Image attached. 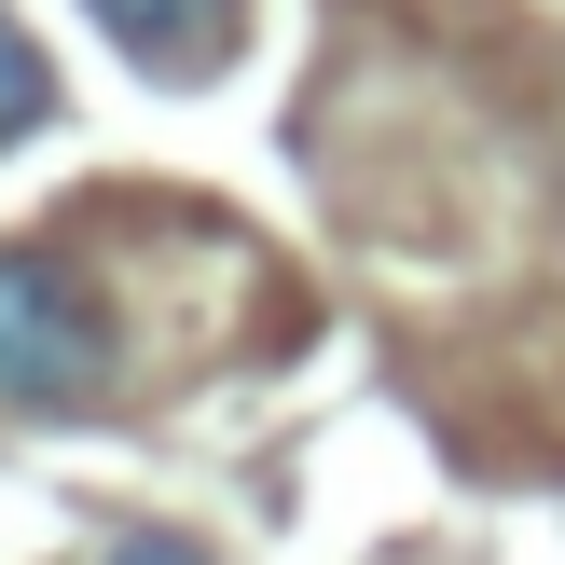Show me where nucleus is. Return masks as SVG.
I'll return each instance as SVG.
<instances>
[{
  "instance_id": "obj_1",
  "label": "nucleus",
  "mask_w": 565,
  "mask_h": 565,
  "mask_svg": "<svg viewBox=\"0 0 565 565\" xmlns=\"http://www.w3.org/2000/svg\"><path fill=\"white\" fill-rule=\"evenodd\" d=\"M110 303L83 290L70 263H42V248H0V401L28 414H70L110 386Z\"/></svg>"
},
{
  "instance_id": "obj_2",
  "label": "nucleus",
  "mask_w": 565,
  "mask_h": 565,
  "mask_svg": "<svg viewBox=\"0 0 565 565\" xmlns=\"http://www.w3.org/2000/svg\"><path fill=\"white\" fill-rule=\"evenodd\" d=\"M83 14L125 55H152V70H207V55L235 42V0H83Z\"/></svg>"
},
{
  "instance_id": "obj_3",
  "label": "nucleus",
  "mask_w": 565,
  "mask_h": 565,
  "mask_svg": "<svg viewBox=\"0 0 565 565\" xmlns=\"http://www.w3.org/2000/svg\"><path fill=\"white\" fill-rule=\"evenodd\" d=\"M42 110H55V83H42V55H28V28L0 14V138H28Z\"/></svg>"
},
{
  "instance_id": "obj_4",
  "label": "nucleus",
  "mask_w": 565,
  "mask_h": 565,
  "mask_svg": "<svg viewBox=\"0 0 565 565\" xmlns=\"http://www.w3.org/2000/svg\"><path fill=\"white\" fill-rule=\"evenodd\" d=\"M97 565H207V552H193V539H166V524H125Z\"/></svg>"
}]
</instances>
